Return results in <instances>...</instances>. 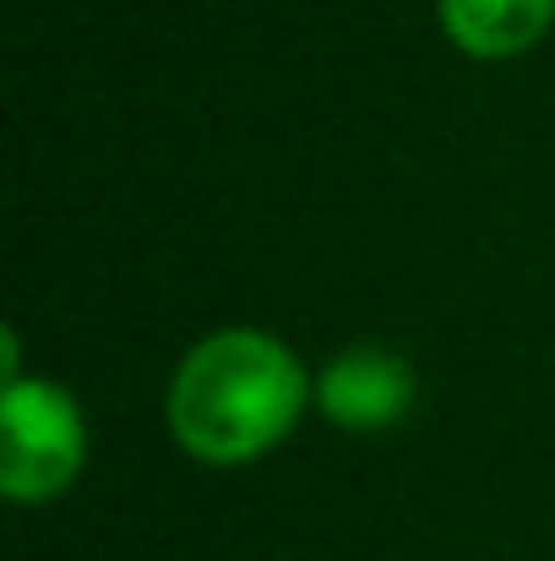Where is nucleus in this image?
<instances>
[{
  "mask_svg": "<svg viewBox=\"0 0 555 561\" xmlns=\"http://www.w3.org/2000/svg\"><path fill=\"white\" fill-rule=\"evenodd\" d=\"M436 22L469 60H518L555 27V0H436Z\"/></svg>",
  "mask_w": 555,
  "mask_h": 561,
  "instance_id": "nucleus-4",
  "label": "nucleus"
},
{
  "mask_svg": "<svg viewBox=\"0 0 555 561\" xmlns=\"http://www.w3.org/2000/svg\"><path fill=\"white\" fill-rule=\"evenodd\" d=\"M88 414L66 381L16 376L0 387V496L16 507L60 502L88 469Z\"/></svg>",
  "mask_w": 555,
  "mask_h": 561,
  "instance_id": "nucleus-2",
  "label": "nucleus"
},
{
  "mask_svg": "<svg viewBox=\"0 0 555 561\" xmlns=\"http://www.w3.org/2000/svg\"><path fill=\"white\" fill-rule=\"evenodd\" d=\"M316 403L305 360L262 328H218L181 355L164 392V425L185 458L240 469L294 436Z\"/></svg>",
  "mask_w": 555,
  "mask_h": 561,
  "instance_id": "nucleus-1",
  "label": "nucleus"
},
{
  "mask_svg": "<svg viewBox=\"0 0 555 561\" xmlns=\"http://www.w3.org/2000/svg\"><path fill=\"white\" fill-rule=\"evenodd\" d=\"M419 398V376L408 355L386 344H349L316 371V409L338 431H386L397 425Z\"/></svg>",
  "mask_w": 555,
  "mask_h": 561,
  "instance_id": "nucleus-3",
  "label": "nucleus"
}]
</instances>
